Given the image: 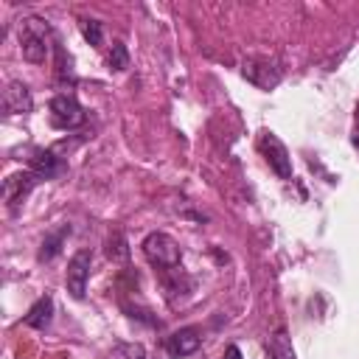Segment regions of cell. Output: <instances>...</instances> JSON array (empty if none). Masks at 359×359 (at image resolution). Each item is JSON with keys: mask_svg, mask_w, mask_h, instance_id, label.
<instances>
[{"mask_svg": "<svg viewBox=\"0 0 359 359\" xmlns=\"http://www.w3.org/2000/svg\"><path fill=\"white\" fill-rule=\"evenodd\" d=\"M20 50L31 65H42L50 50V28L42 17H25L20 22Z\"/></svg>", "mask_w": 359, "mask_h": 359, "instance_id": "cell-1", "label": "cell"}, {"mask_svg": "<svg viewBox=\"0 0 359 359\" xmlns=\"http://www.w3.org/2000/svg\"><path fill=\"white\" fill-rule=\"evenodd\" d=\"M143 255L149 258V264L151 266H160V269H174V266H180V261H182V250H180V244L168 236V233H149L146 238H143Z\"/></svg>", "mask_w": 359, "mask_h": 359, "instance_id": "cell-2", "label": "cell"}, {"mask_svg": "<svg viewBox=\"0 0 359 359\" xmlns=\"http://www.w3.org/2000/svg\"><path fill=\"white\" fill-rule=\"evenodd\" d=\"M241 76L250 81V84H255V87H261V90H272L278 81H280V65L272 59V56H247L244 62H241Z\"/></svg>", "mask_w": 359, "mask_h": 359, "instance_id": "cell-3", "label": "cell"}, {"mask_svg": "<svg viewBox=\"0 0 359 359\" xmlns=\"http://www.w3.org/2000/svg\"><path fill=\"white\" fill-rule=\"evenodd\" d=\"M48 109H50V123L56 129H76V126L84 123V109L76 101V95H70V93L53 95L50 104H48Z\"/></svg>", "mask_w": 359, "mask_h": 359, "instance_id": "cell-4", "label": "cell"}, {"mask_svg": "<svg viewBox=\"0 0 359 359\" xmlns=\"http://www.w3.org/2000/svg\"><path fill=\"white\" fill-rule=\"evenodd\" d=\"M258 149H261V154L266 157L269 168H272L280 180H292V157H289V151H286V146L280 143L278 135L261 132V135H258Z\"/></svg>", "mask_w": 359, "mask_h": 359, "instance_id": "cell-5", "label": "cell"}, {"mask_svg": "<svg viewBox=\"0 0 359 359\" xmlns=\"http://www.w3.org/2000/svg\"><path fill=\"white\" fill-rule=\"evenodd\" d=\"M90 266H93V255L90 250H79L70 264H67V272H65V283H67V292L81 300L84 292H87V278H90Z\"/></svg>", "mask_w": 359, "mask_h": 359, "instance_id": "cell-6", "label": "cell"}, {"mask_svg": "<svg viewBox=\"0 0 359 359\" xmlns=\"http://www.w3.org/2000/svg\"><path fill=\"white\" fill-rule=\"evenodd\" d=\"M36 182H42V180H39L34 171H22V174L6 177V182H3V196H6V205H8L11 213L22 205V199L31 194V188H34Z\"/></svg>", "mask_w": 359, "mask_h": 359, "instance_id": "cell-7", "label": "cell"}, {"mask_svg": "<svg viewBox=\"0 0 359 359\" xmlns=\"http://www.w3.org/2000/svg\"><path fill=\"white\" fill-rule=\"evenodd\" d=\"M65 168H67L65 160L56 151H50V149H34L31 157H28V171H34L39 180H53Z\"/></svg>", "mask_w": 359, "mask_h": 359, "instance_id": "cell-8", "label": "cell"}, {"mask_svg": "<svg viewBox=\"0 0 359 359\" xmlns=\"http://www.w3.org/2000/svg\"><path fill=\"white\" fill-rule=\"evenodd\" d=\"M199 345H202V331L194 328V325L180 328V331H174L171 337H165V351H168V356H174V359L196 353Z\"/></svg>", "mask_w": 359, "mask_h": 359, "instance_id": "cell-9", "label": "cell"}, {"mask_svg": "<svg viewBox=\"0 0 359 359\" xmlns=\"http://www.w3.org/2000/svg\"><path fill=\"white\" fill-rule=\"evenodd\" d=\"M34 109V98H31V90L22 84V81H11L6 90H3V112L6 115H25Z\"/></svg>", "mask_w": 359, "mask_h": 359, "instance_id": "cell-10", "label": "cell"}, {"mask_svg": "<svg viewBox=\"0 0 359 359\" xmlns=\"http://www.w3.org/2000/svg\"><path fill=\"white\" fill-rule=\"evenodd\" d=\"M50 320H53V300L45 294V297H39V300L28 309L25 325H31V328H36V331H45V328L50 325Z\"/></svg>", "mask_w": 359, "mask_h": 359, "instance_id": "cell-11", "label": "cell"}, {"mask_svg": "<svg viewBox=\"0 0 359 359\" xmlns=\"http://www.w3.org/2000/svg\"><path fill=\"white\" fill-rule=\"evenodd\" d=\"M269 356L272 359H294V348H292V339H289L286 328H278L269 337Z\"/></svg>", "mask_w": 359, "mask_h": 359, "instance_id": "cell-12", "label": "cell"}, {"mask_svg": "<svg viewBox=\"0 0 359 359\" xmlns=\"http://www.w3.org/2000/svg\"><path fill=\"white\" fill-rule=\"evenodd\" d=\"M70 236V227L65 224V227H59L56 233H50V236H45V241H42V250H39V261H50L59 250H62V241Z\"/></svg>", "mask_w": 359, "mask_h": 359, "instance_id": "cell-13", "label": "cell"}, {"mask_svg": "<svg viewBox=\"0 0 359 359\" xmlns=\"http://www.w3.org/2000/svg\"><path fill=\"white\" fill-rule=\"evenodd\" d=\"M107 255H109L115 264H126L129 247H126V238H123L121 233H112V236L107 238Z\"/></svg>", "mask_w": 359, "mask_h": 359, "instance_id": "cell-14", "label": "cell"}, {"mask_svg": "<svg viewBox=\"0 0 359 359\" xmlns=\"http://www.w3.org/2000/svg\"><path fill=\"white\" fill-rule=\"evenodd\" d=\"M107 62H109V70H118V73L129 67V50H126V45H123L121 39H115V42H112Z\"/></svg>", "mask_w": 359, "mask_h": 359, "instance_id": "cell-15", "label": "cell"}, {"mask_svg": "<svg viewBox=\"0 0 359 359\" xmlns=\"http://www.w3.org/2000/svg\"><path fill=\"white\" fill-rule=\"evenodd\" d=\"M109 359H146V348L140 342H121L112 348Z\"/></svg>", "mask_w": 359, "mask_h": 359, "instance_id": "cell-16", "label": "cell"}, {"mask_svg": "<svg viewBox=\"0 0 359 359\" xmlns=\"http://www.w3.org/2000/svg\"><path fill=\"white\" fill-rule=\"evenodd\" d=\"M81 34H84V39H87L93 48H101V42H104V28H101L98 20H81Z\"/></svg>", "mask_w": 359, "mask_h": 359, "instance_id": "cell-17", "label": "cell"}, {"mask_svg": "<svg viewBox=\"0 0 359 359\" xmlns=\"http://www.w3.org/2000/svg\"><path fill=\"white\" fill-rule=\"evenodd\" d=\"M224 359H241V353H238V348H236V345H230V348L224 351Z\"/></svg>", "mask_w": 359, "mask_h": 359, "instance_id": "cell-18", "label": "cell"}, {"mask_svg": "<svg viewBox=\"0 0 359 359\" xmlns=\"http://www.w3.org/2000/svg\"><path fill=\"white\" fill-rule=\"evenodd\" d=\"M356 121H359V107H356Z\"/></svg>", "mask_w": 359, "mask_h": 359, "instance_id": "cell-19", "label": "cell"}]
</instances>
